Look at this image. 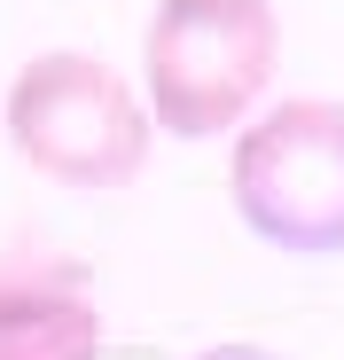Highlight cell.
<instances>
[{
  "label": "cell",
  "instance_id": "obj_1",
  "mask_svg": "<svg viewBox=\"0 0 344 360\" xmlns=\"http://www.w3.org/2000/svg\"><path fill=\"white\" fill-rule=\"evenodd\" d=\"M282 71V16L266 0H157L141 32V102L157 134H243Z\"/></svg>",
  "mask_w": 344,
  "mask_h": 360
},
{
  "label": "cell",
  "instance_id": "obj_2",
  "mask_svg": "<svg viewBox=\"0 0 344 360\" xmlns=\"http://www.w3.org/2000/svg\"><path fill=\"white\" fill-rule=\"evenodd\" d=\"M0 126H8V149L55 188H126L157 141L141 86H126L102 55H79V47L32 55L8 79Z\"/></svg>",
  "mask_w": 344,
  "mask_h": 360
},
{
  "label": "cell",
  "instance_id": "obj_3",
  "mask_svg": "<svg viewBox=\"0 0 344 360\" xmlns=\"http://www.w3.org/2000/svg\"><path fill=\"white\" fill-rule=\"evenodd\" d=\"M235 219L290 259H344V102L290 94L258 110L227 157Z\"/></svg>",
  "mask_w": 344,
  "mask_h": 360
},
{
  "label": "cell",
  "instance_id": "obj_4",
  "mask_svg": "<svg viewBox=\"0 0 344 360\" xmlns=\"http://www.w3.org/2000/svg\"><path fill=\"white\" fill-rule=\"evenodd\" d=\"M0 360H102V314L86 282L0 266Z\"/></svg>",
  "mask_w": 344,
  "mask_h": 360
},
{
  "label": "cell",
  "instance_id": "obj_5",
  "mask_svg": "<svg viewBox=\"0 0 344 360\" xmlns=\"http://www.w3.org/2000/svg\"><path fill=\"white\" fill-rule=\"evenodd\" d=\"M204 360H274V352H258V345H219V352H204Z\"/></svg>",
  "mask_w": 344,
  "mask_h": 360
}]
</instances>
